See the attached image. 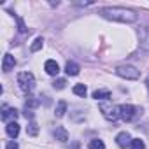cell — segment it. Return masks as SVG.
Instances as JSON below:
<instances>
[{
  "mask_svg": "<svg viewBox=\"0 0 149 149\" xmlns=\"http://www.w3.org/2000/svg\"><path fill=\"white\" fill-rule=\"evenodd\" d=\"M98 14L105 19L118 21V23H133V21H137V14L130 9H125V7H104V9L98 11Z\"/></svg>",
  "mask_w": 149,
  "mask_h": 149,
  "instance_id": "6da1fadb",
  "label": "cell"
},
{
  "mask_svg": "<svg viewBox=\"0 0 149 149\" xmlns=\"http://www.w3.org/2000/svg\"><path fill=\"white\" fill-rule=\"evenodd\" d=\"M18 84H19L21 91L30 93L35 88V77H33V74L32 72H21V74H18Z\"/></svg>",
  "mask_w": 149,
  "mask_h": 149,
  "instance_id": "7a4b0ae2",
  "label": "cell"
},
{
  "mask_svg": "<svg viewBox=\"0 0 149 149\" xmlns=\"http://www.w3.org/2000/svg\"><path fill=\"white\" fill-rule=\"evenodd\" d=\"M119 77H123V79H128V81H137L139 77H140V72L135 68V67H132V65H119V67H116V70H114Z\"/></svg>",
  "mask_w": 149,
  "mask_h": 149,
  "instance_id": "3957f363",
  "label": "cell"
},
{
  "mask_svg": "<svg viewBox=\"0 0 149 149\" xmlns=\"http://www.w3.org/2000/svg\"><path fill=\"white\" fill-rule=\"evenodd\" d=\"M100 112L109 121H116L119 118V107H116L112 104H100Z\"/></svg>",
  "mask_w": 149,
  "mask_h": 149,
  "instance_id": "277c9868",
  "label": "cell"
},
{
  "mask_svg": "<svg viewBox=\"0 0 149 149\" xmlns=\"http://www.w3.org/2000/svg\"><path fill=\"white\" fill-rule=\"evenodd\" d=\"M139 114V109L137 107H133V105H130V104H123V105H119V118L123 119V121H132L135 116Z\"/></svg>",
  "mask_w": 149,
  "mask_h": 149,
  "instance_id": "5b68a950",
  "label": "cell"
},
{
  "mask_svg": "<svg viewBox=\"0 0 149 149\" xmlns=\"http://www.w3.org/2000/svg\"><path fill=\"white\" fill-rule=\"evenodd\" d=\"M16 118H18V111H16V109L7 107V105L2 109V121H6V123H13V121H16Z\"/></svg>",
  "mask_w": 149,
  "mask_h": 149,
  "instance_id": "8992f818",
  "label": "cell"
},
{
  "mask_svg": "<svg viewBox=\"0 0 149 149\" xmlns=\"http://www.w3.org/2000/svg\"><path fill=\"white\" fill-rule=\"evenodd\" d=\"M14 65H16V60H14V56L13 54H4V61H2V70L4 72H11L13 68H14Z\"/></svg>",
  "mask_w": 149,
  "mask_h": 149,
  "instance_id": "52a82bcc",
  "label": "cell"
},
{
  "mask_svg": "<svg viewBox=\"0 0 149 149\" xmlns=\"http://www.w3.org/2000/svg\"><path fill=\"white\" fill-rule=\"evenodd\" d=\"M44 70L49 74V76H58L60 67H58V63H56L54 60H47V61L44 63Z\"/></svg>",
  "mask_w": 149,
  "mask_h": 149,
  "instance_id": "ba28073f",
  "label": "cell"
},
{
  "mask_svg": "<svg viewBox=\"0 0 149 149\" xmlns=\"http://www.w3.org/2000/svg\"><path fill=\"white\" fill-rule=\"evenodd\" d=\"M116 144H118L119 147H126L128 144H132L130 133H128V132H121V133H118V137H116Z\"/></svg>",
  "mask_w": 149,
  "mask_h": 149,
  "instance_id": "9c48e42d",
  "label": "cell"
},
{
  "mask_svg": "<svg viewBox=\"0 0 149 149\" xmlns=\"http://www.w3.org/2000/svg\"><path fill=\"white\" fill-rule=\"evenodd\" d=\"M6 132H7V135H9L11 139H16V137L19 135V125H18L16 121H13V123H7V126H6Z\"/></svg>",
  "mask_w": 149,
  "mask_h": 149,
  "instance_id": "30bf717a",
  "label": "cell"
},
{
  "mask_svg": "<svg viewBox=\"0 0 149 149\" xmlns=\"http://www.w3.org/2000/svg\"><path fill=\"white\" fill-rule=\"evenodd\" d=\"M54 137H56V140H60V142H67V140H68V133H67V130H65L63 126H56Z\"/></svg>",
  "mask_w": 149,
  "mask_h": 149,
  "instance_id": "8fae6325",
  "label": "cell"
},
{
  "mask_svg": "<svg viewBox=\"0 0 149 149\" xmlns=\"http://www.w3.org/2000/svg\"><path fill=\"white\" fill-rule=\"evenodd\" d=\"M79 65L77 63H74V61H68L67 63V67H65V72L68 74V76H77V74H79Z\"/></svg>",
  "mask_w": 149,
  "mask_h": 149,
  "instance_id": "7c38bea8",
  "label": "cell"
},
{
  "mask_svg": "<svg viewBox=\"0 0 149 149\" xmlns=\"http://www.w3.org/2000/svg\"><path fill=\"white\" fill-rule=\"evenodd\" d=\"M93 98L95 100H109L111 98V91L109 90H97L93 93Z\"/></svg>",
  "mask_w": 149,
  "mask_h": 149,
  "instance_id": "4fadbf2b",
  "label": "cell"
},
{
  "mask_svg": "<svg viewBox=\"0 0 149 149\" xmlns=\"http://www.w3.org/2000/svg\"><path fill=\"white\" fill-rule=\"evenodd\" d=\"M65 112H67V102L61 100V102H58L54 114H56V118H61V116H65Z\"/></svg>",
  "mask_w": 149,
  "mask_h": 149,
  "instance_id": "5bb4252c",
  "label": "cell"
},
{
  "mask_svg": "<svg viewBox=\"0 0 149 149\" xmlns=\"http://www.w3.org/2000/svg\"><path fill=\"white\" fill-rule=\"evenodd\" d=\"M88 149H105V144L100 139H93V140H90Z\"/></svg>",
  "mask_w": 149,
  "mask_h": 149,
  "instance_id": "9a60e30c",
  "label": "cell"
},
{
  "mask_svg": "<svg viewBox=\"0 0 149 149\" xmlns=\"http://www.w3.org/2000/svg\"><path fill=\"white\" fill-rule=\"evenodd\" d=\"M39 104H40V100H39V98H28V100H26V104H25V107H26V111H32V109L39 107Z\"/></svg>",
  "mask_w": 149,
  "mask_h": 149,
  "instance_id": "2e32d148",
  "label": "cell"
},
{
  "mask_svg": "<svg viewBox=\"0 0 149 149\" xmlns=\"http://www.w3.org/2000/svg\"><path fill=\"white\" fill-rule=\"evenodd\" d=\"M26 132H28V135H30V137H35V135L39 133V125H37L35 121H32V123L28 125V128H26Z\"/></svg>",
  "mask_w": 149,
  "mask_h": 149,
  "instance_id": "e0dca14e",
  "label": "cell"
},
{
  "mask_svg": "<svg viewBox=\"0 0 149 149\" xmlns=\"http://www.w3.org/2000/svg\"><path fill=\"white\" fill-rule=\"evenodd\" d=\"M86 84H76V86H74V93H76L77 97H84L86 95Z\"/></svg>",
  "mask_w": 149,
  "mask_h": 149,
  "instance_id": "ac0fdd59",
  "label": "cell"
},
{
  "mask_svg": "<svg viewBox=\"0 0 149 149\" xmlns=\"http://www.w3.org/2000/svg\"><path fill=\"white\" fill-rule=\"evenodd\" d=\"M42 46H44V39H42V37H37V39L33 40V44L30 46V49H32V51H39V49H42Z\"/></svg>",
  "mask_w": 149,
  "mask_h": 149,
  "instance_id": "d6986e66",
  "label": "cell"
},
{
  "mask_svg": "<svg viewBox=\"0 0 149 149\" xmlns=\"http://www.w3.org/2000/svg\"><path fill=\"white\" fill-rule=\"evenodd\" d=\"M130 147H132V149H146V144H144V140H140V139H132Z\"/></svg>",
  "mask_w": 149,
  "mask_h": 149,
  "instance_id": "ffe728a7",
  "label": "cell"
},
{
  "mask_svg": "<svg viewBox=\"0 0 149 149\" xmlns=\"http://www.w3.org/2000/svg\"><path fill=\"white\" fill-rule=\"evenodd\" d=\"M142 47L149 53V30H146L144 35H142Z\"/></svg>",
  "mask_w": 149,
  "mask_h": 149,
  "instance_id": "44dd1931",
  "label": "cell"
},
{
  "mask_svg": "<svg viewBox=\"0 0 149 149\" xmlns=\"http://www.w3.org/2000/svg\"><path fill=\"white\" fill-rule=\"evenodd\" d=\"M65 84H67V81H65V79H56V81L53 83V88H54V90H63V88H65Z\"/></svg>",
  "mask_w": 149,
  "mask_h": 149,
  "instance_id": "7402d4cb",
  "label": "cell"
},
{
  "mask_svg": "<svg viewBox=\"0 0 149 149\" xmlns=\"http://www.w3.org/2000/svg\"><path fill=\"white\" fill-rule=\"evenodd\" d=\"M6 149H19V147H18V144H16L14 140H11V142H7V146H6Z\"/></svg>",
  "mask_w": 149,
  "mask_h": 149,
  "instance_id": "603a6c76",
  "label": "cell"
},
{
  "mask_svg": "<svg viewBox=\"0 0 149 149\" xmlns=\"http://www.w3.org/2000/svg\"><path fill=\"white\" fill-rule=\"evenodd\" d=\"M18 25H19V32H26V28H25V25H23L21 19H18Z\"/></svg>",
  "mask_w": 149,
  "mask_h": 149,
  "instance_id": "cb8c5ba5",
  "label": "cell"
},
{
  "mask_svg": "<svg viewBox=\"0 0 149 149\" xmlns=\"http://www.w3.org/2000/svg\"><path fill=\"white\" fill-rule=\"evenodd\" d=\"M146 86H147V90H149V77H147V81H146Z\"/></svg>",
  "mask_w": 149,
  "mask_h": 149,
  "instance_id": "d4e9b609",
  "label": "cell"
}]
</instances>
